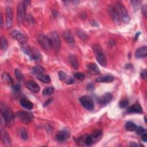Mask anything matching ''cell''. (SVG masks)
Masks as SVG:
<instances>
[{
	"mask_svg": "<svg viewBox=\"0 0 147 147\" xmlns=\"http://www.w3.org/2000/svg\"><path fill=\"white\" fill-rule=\"evenodd\" d=\"M11 36L13 38L17 40L22 44H24L27 40L26 36L17 30H13V31H11Z\"/></svg>",
	"mask_w": 147,
	"mask_h": 147,
	"instance_id": "cell-11",
	"label": "cell"
},
{
	"mask_svg": "<svg viewBox=\"0 0 147 147\" xmlns=\"http://www.w3.org/2000/svg\"><path fill=\"white\" fill-rule=\"evenodd\" d=\"M129 105V102L127 99H123L120 101V102L119 103V106L122 108V109H124L126 108V107H127Z\"/></svg>",
	"mask_w": 147,
	"mask_h": 147,
	"instance_id": "cell-38",
	"label": "cell"
},
{
	"mask_svg": "<svg viewBox=\"0 0 147 147\" xmlns=\"http://www.w3.org/2000/svg\"><path fill=\"white\" fill-rule=\"evenodd\" d=\"M107 11L113 20V22L115 24H119L121 22V20L118 14V13L115 7V6L110 5L107 7Z\"/></svg>",
	"mask_w": 147,
	"mask_h": 147,
	"instance_id": "cell-10",
	"label": "cell"
},
{
	"mask_svg": "<svg viewBox=\"0 0 147 147\" xmlns=\"http://www.w3.org/2000/svg\"><path fill=\"white\" fill-rule=\"evenodd\" d=\"M2 80L3 82L6 83H8V84L13 83V79L11 77L7 72H3L2 74Z\"/></svg>",
	"mask_w": 147,
	"mask_h": 147,
	"instance_id": "cell-27",
	"label": "cell"
},
{
	"mask_svg": "<svg viewBox=\"0 0 147 147\" xmlns=\"http://www.w3.org/2000/svg\"><path fill=\"white\" fill-rule=\"evenodd\" d=\"M76 35L82 40L83 41H86L88 38V35L85 33L84 31H83V30L80 29H77L75 31Z\"/></svg>",
	"mask_w": 147,
	"mask_h": 147,
	"instance_id": "cell-26",
	"label": "cell"
},
{
	"mask_svg": "<svg viewBox=\"0 0 147 147\" xmlns=\"http://www.w3.org/2000/svg\"><path fill=\"white\" fill-rule=\"evenodd\" d=\"M147 55V47L144 46L137 49L135 52V56L137 58L141 59L145 57Z\"/></svg>",
	"mask_w": 147,
	"mask_h": 147,
	"instance_id": "cell-19",
	"label": "cell"
},
{
	"mask_svg": "<svg viewBox=\"0 0 147 147\" xmlns=\"http://www.w3.org/2000/svg\"><path fill=\"white\" fill-rule=\"evenodd\" d=\"M49 37L51 41L52 49L56 53L59 52L61 46V42L59 34L56 32H52L50 33Z\"/></svg>",
	"mask_w": 147,
	"mask_h": 147,
	"instance_id": "cell-3",
	"label": "cell"
},
{
	"mask_svg": "<svg viewBox=\"0 0 147 147\" xmlns=\"http://www.w3.org/2000/svg\"><path fill=\"white\" fill-rule=\"evenodd\" d=\"M45 72V69L44 68L40 65H37V66H35L33 68H32L31 69V72L33 75H36V76L38 75H40L41 74H44Z\"/></svg>",
	"mask_w": 147,
	"mask_h": 147,
	"instance_id": "cell-24",
	"label": "cell"
},
{
	"mask_svg": "<svg viewBox=\"0 0 147 147\" xmlns=\"http://www.w3.org/2000/svg\"><path fill=\"white\" fill-rule=\"evenodd\" d=\"M54 92V88L53 87H47L45 88L42 91V94L44 95H51Z\"/></svg>",
	"mask_w": 147,
	"mask_h": 147,
	"instance_id": "cell-33",
	"label": "cell"
},
{
	"mask_svg": "<svg viewBox=\"0 0 147 147\" xmlns=\"http://www.w3.org/2000/svg\"><path fill=\"white\" fill-rule=\"evenodd\" d=\"M68 61L70 64V65L72 66V68H74L75 69H78L79 68V63L77 60L76 57L72 54H69L68 57Z\"/></svg>",
	"mask_w": 147,
	"mask_h": 147,
	"instance_id": "cell-20",
	"label": "cell"
},
{
	"mask_svg": "<svg viewBox=\"0 0 147 147\" xmlns=\"http://www.w3.org/2000/svg\"><path fill=\"white\" fill-rule=\"evenodd\" d=\"M79 102L82 106L88 111H92L94 109V103L92 99L87 95H84L79 98Z\"/></svg>",
	"mask_w": 147,
	"mask_h": 147,
	"instance_id": "cell-7",
	"label": "cell"
},
{
	"mask_svg": "<svg viewBox=\"0 0 147 147\" xmlns=\"http://www.w3.org/2000/svg\"><path fill=\"white\" fill-rule=\"evenodd\" d=\"M36 77L40 81H41L42 82H44L45 83H49L51 82L50 77L48 75H46V74H44L38 75Z\"/></svg>",
	"mask_w": 147,
	"mask_h": 147,
	"instance_id": "cell-28",
	"label": "cell"
},
{
	"mask_svg": "<svg viewBox=\"0 0 147 147\" xmlns=\"http://www.w3.org/2000/svg\"><path fill=\"white\" fill-rule=\"evenodd\" d=\"M137 127V125L134 123L130 122V121L126 122L125 124V129L127 131H130L135 130L136 129Z\"/></svg>",
	"mask_w": 147,
	"mask_h": 147,
	"instance_id": "cell-30",
	"label": "cell"
},
{
	"mask_svg": "<svg viewBox=\"0 0 147 147\" xmlns=\"http://www.w3.org/2000/svg\"><path fill=\"white\" fill-rule=\"evenodd\" d=\"M94 84H92V83L88 84L87 85V89L88 90H92V89H94Z\"/></svg>",
	"mask_w": 147,
	"mask_h": 147,
	"instance_id": "cell-44",
	"label": "cell"
},
{
	"mask_svg": "<svg viewBox=\"0 0 147 147\" xmlns=\"http://www.w3.org/2000/svg\"><path fill=\"white\" fill-rule=\"evenodd\" d=\"M13 23V11L11 7L9 6L6 8V25L7 29L11 28Z\"/></svg>",
	"mask_w": 147,
	"mask_h": 147,
	"instance_id": "cell-12",
	"label": "cell"
},
{
	"mask_svg": "<svg viewBox=\"0 0 147 147\" xmlns=\"http://www.w3.org/2000/svg\"><path fill=\"white\" fill-rule=\"evenodd\" d=\"M74 77L79 80H82L84 79L85 75L82 72H76L74 74Z\"/></svg>",
	"mask_w": 147,
	"mask_h": 147,
	"instance_id": "cell-36",
	"label": "cell"
},
{
	"mask_svg": "<svg viewBox=\"0 0 147 147\" xmlns=\"http://www.w3.org/2000/svg\"><path fill=\"white\" fill-rule=\"evenodd\" d=\"M87 68L89 69V71L94 74H99L100 71H99V67H98V65L94 63H89L88 64H87Z\"/></svg>",
	"mask_w": 147,
	"mask_h": 147,
	"instance_id": "cell-25",
	"label": "cell"
},
{
	"mask_svg": "<svg viewBox=\"0 0 147 147\" xmlns=\"http://www.w3.org/2000/svg\"><path fill=\"white\" fill-rule=\"evenodd\" d=\"M69 136H70L69 131H68L67 130H63L57 132L55 138L58 142H61L66 141L69 137Z\"/></svg>",
	"mask_w": 147,
	"mask_h": 147,
	"instance_id": "cell-14",
	"label": "cell"
},
{
	"mask_svg": "<svg viewBox=\"0 0 147 147\" xmlns=\"http://www.w3.org/2000/svg\"><path fill=\"white\" fill-rule=\"evenodd\" d=\"M13 90L15 92H18L20 90V85L19 84H15L13 86Z\"/></svg>",
	"mask_w": 147,
	"mask_h": 147,
	"instance_id": "cell-40",
	"label": "cell"
},
{
	"mask_svg": "<svg viewBox=\"0 0 147 147\" xmlns=\"http://www.w3.org/2000/svg\"><path fill=\"white\" fill-rule=\"evenodd\" d=\"M66 80H66V83L67 84H71L74 82V80L71 78H69L68 79H67Z\"/></svg>",
	"mask_w": 147,
	"mask_h": 147,
	"instance_id": "cell-42",
	"label": "cell"
},
{
	"mask_svg": "<svg viewBox=\"0 0 147 147\" xmlns=\"http://www.w3.org/2000/svg\"><path fill=\"white\" fill-rule=\"evenodd\" d=\"M14 117L11 109L5 103H1V122L7 126H11L14 122Z\"/></svg>",
	"mask_w": 147,
	"mask_h": 147,
	"instance_id": "cell-1",
	"label": "cell"
},
{
	"mask_svg": "<svg viewBox=\"0 0 147 147\" xmlns=\"http://www.w3.org/2000/svg\"><path fill=\"white\" fill-rule=\"evenodd\" d=\"M63 37L65 41L71 45H74L75 44L74 37L69 30H65L63 33Z\"/></svg>",
	"mask_w": 147,
	"mask_h": 147,
	"instance_id": "cell-16",
	"label": "cell"
},
{
	"mask_svg": "<svg viewBox=\"0 0 147 147\" xmlns=\"http://www.w3.org/2000/svg\"><path fill=\"white\" fill-rule=\"evenodd\" d=\"M15 117L20 118L21 121L25 123H29L33 119V114L26 111L17 112L15 114Z\"/></svg>",
	"mask_w": 147,
	"mask_h": 147,
	"instance_id": "cell-9",
	"label": "cell"
},
{
	"mask_svg": "<svg viewBox=\"0 0 147 147\" xmlns=\"http://www.w3.org/2000/svg\"><path fill=\"white\" fill-rule=\"evenodd\" d=\"M1 137L3 144L6 146H10L11 144L10 137L5 129L1 128Z\"/></svg>",
	"mask_w": 147,
	"mask_h": 147,
	"instance_id": "cell-15",
	"label": "cell"
},
{
	"mask_svg": "<svg viewBox=\"0 0 147 147\" xmlns=\"http://www.w3.org/2000/svg\"><path fill=\"white\" fill-rule=\"evenodd\" d=\"M113 95L110 93H106L103 95L99 97L97 99L98 103L102 106H105L107 105L112 99Z\"/></svg>",
	"mask_w": 147,
	"mask_h": 147,
	"instance_id": "cell-13",
	"label": "cell"
},
{
	"mask_svg": "<svg viewBox=\"0 0 147 147\" xmlns=\"http://www.w3.org/2000/svg\"><path fill=\"white\" fill-rule=\"evenodd\" d=\"M20 105L24 108L27 110H32L33 108V104L28 99L24 98L20 100Z\"/></svg>",
	"mask_w": 147,
	"mask_h": 147,
	"instance_id": "cell-21",
	"label": "cell"
},
{
	"mask_svg": "<svg viewBox=\"0 0 147 147\" xmlns=\"http://www.w3.org/2000/svg\"><path fill=\"white\" fill-rule=\"evenodd\" d=\"M19 135L21 138L23 140H27L29 138V135L27 131L25 129H21L19 130Z\"/></svg>",
	"mask_w": 147,
	"mask_h": 147,
	"instance_id": "cell-31",
	"label": "cell"
},
{
	"mask_svg": "<svg viewBox=\"0 0 147 147\" xmlns=\"http://www.w3.org/2000/svg\"><path fill=\"white\" fill-rule=\"evenodd\" d=\"M26 87L31 92L37 93L40 91L39 86L34 81L29 80L26 82L25 83Z\"/></svg>",
	"mask_w": 147,
	"mask_h": 147,
	"instance_id": "cell-17",
	"label": "cell"
},
{
	"mask_svg": "<svg viewBox=\"0 0 147 147\" xmlns=\"http://www.w3.org/2000/svg\"><path fill=\"white\" fill-rule=\"evenodd\" d=\"M91 134L95 142L97 140L100 138V137H102V132L100 130H96L94 131H93Z\"/></svg>",
	"mask_w": 147,
	"mask_h": 147,
	"instance_id": "cell-32",
	"label": "cell"
},
{
	"mask_svg": "<svg viewBox=\"0 0 147 147\" xmlns=\"http://www.w3.org/2000/svg\"><path fill=\"white\" fill-rule=\"evenodd\" d=\"M52 98H50V99H48V100L45 102V103L44 104V106H48V105L52 102Z\"/></svg>",
	"mask_w": 147,
	"mask_h": 147,
	"instance_id": "cell-47",
	"label": "cell"
},
{
	"mask_svg": "<svg viewBox=\"0 0 147 147\" xmlns=\"http://www.w3.org/2000/svg\"><path fill=\"white\" fill-rule=\"evenodd\" d=\"M22 51L28 55L29 57L34 61H37L41 59V53L39 51L35 48H31L28 45L23 44Z\"/></svg>",
	"mask_w": 147,
	"mask_h": 147,
	"instance_id": "cell-4",
	"label": "cell"
},
{
	"mask_svg": "<svg viewBox=\"0 0 147 147\" xmlns=\"http://www.w3.org/2000/svg\"><path fill=\"white\" fill-rule=\"evenodd\" d=\"M131 5L135 11L138 10L141 5V1H131Z\"/></svg>",
	"mask_w": 147,
	"mask_h": 147,
	"instance_id": "cell-35",
	"label": "cell"
},
{
	"mask_svg": "<svg viewBox=\"0 0 147 147\" xmlns=\"http://www.w3.org/2000/svg\"><path fill=\"white\" fill-rule=\"evenodd\" d=\"M130 145L131 146H133V147H134V146H142V145L137 144H136V143L134 142H130Z\"/></svg>",
	"mask_w": 147,
	"mask_h": 147,
	"instance_id": "cell-46",
	"label": "cell"
},
{
	"mask_svg": "<svg viewBox=\"0 0 147 147\" xmlns=\"http://www.w3.org/2000/svg\"><path fill=\"white\" fill-rule=\"evenodd\" d=\"M82 142L86 146H91L94 142H95V141L91 134H86L82 138Z\"/></svg>",
	"mask_w": 147,
	"mask_h": 147,
	"instance_id": "cell-23",
	"label": "cell"
},
{
	"mask_svg": "<svg viewBox=\"0 0 147 147\" xmlns=\"http://www.w3.org/2000/svg\"><path fill=\"white\" fill-rule=\"evenodd\" d=\"M14 73H15V76L17 79V80H18L19 81H23L24 80V75L18 69H16Z\"/></svg>",
	"mask_w": 147,
	"mask_h": 147,
	"instance_id": "cell-34",
	"label": "cell"
},
{
	"mask_svg": "<svg viewBox=\"0 0 147 147\" xmlns=\"http://www.w3.org/2000/svg\"><path fill=\"white\" fill-rule=\"evenodd\" d=\"M142 11L143 14L145 16V17H146V5H144L142 7Z\"/></svg>",
	"mask_w": 147,
	"mask_h": 147,
	"instance_id": "cell-45",
	"label": "cell"
},
{
	"mask_svg": "<svg viewBox=\"0 0 147 147\" xmlns=\"http://www.w3.org/2000/svg\"><path fill=\"white\" fill-rule=\"evenodd\" d=\"M115 7L118 13L120 20H121L124 23L128 24L130 21V17L125 7L121 3L117 2Z\"/></svg>",
	"mask_w": 147,
	"mask_h": 147,
	"instance_id": "cell-5",
	"label": "cell"
},
{
	"mask_svg": "<svg viewBox=\"0 0 147 147\" xmlns=\"http://www.w3.org/2000/svg\"><path fill=\"white\" fill-rule=\"evenodd\" d=\"M127 112L129 113H142V109L138 103H136L127 109Z\"/></svg>",
	"mask_w": 147,
	"mask_h": 147,
	"instance_id": "cell-18",
	"label": "cell"
},
{
	"mask_svg": "<svg viewBox=\"0 0 147 147\" xmlns=\"http://www.w3.org/2000/svg\"><path fill=\"white\" fill-rule=\"evenodd\" d=\"M1 28H2L3 24V17H2V14H1Z\"/></svg>",
	"mask_w": 147,
	"mask_h": 147,
	"instance_id": "cell-48",
	"label": "cell"
},
{
	"mask_svg": "<svg viewBox=\"0 0 147 147\" xmlns=\"http://www.w3.org/2000/svg\"><path fill=\"white\" fill-rule=\"evenodd\" d=\"M40 45L45 50L52 49L49 37L44 34H40L37 38Z\"/></svg>",
	"mask_w": 147,
	"mask_h": 147,
	"instance_id": "cell-8",
	"label": "cell"
},
{
	"mask_svg": "<svg viewBox=\"0 0 147 147\" xmlns=\"http://www.w3.org/2000/svg\"><path fill=\"white\" fill-rule=\"evenodd\" d=\"M92 48L98 63L101 66L106 67L107 64V60L101 47L99 44H95Z\"/></svg>",
	"mask_w": 147,
	"mask_h": 147,
	"instance_id": "cell-2",
	"label": "cell"
},
{
	"mask_svg": "<svg viewBox=\"0 0 147 147\" xmlns=\"http://www.w3.org/2000/svg\"><path fill=\"white\" fill-rule=\"evenodd\" d=\"M30 2L29 1H24L18 3L17 6V20L21 22L25 18V10L27 6L30 4Z\"/></svg>",
	"mask_w": 147,
	"mask_h": 147,
	"instance_id": "cell-6",
	"label": "cell"
},
{
	"mask_svg": "<svg viewBox=\"0 0 147 147\" xmlns=\"http://www.w3.org/2000/svg\"><path fill=\"white\" fill-rule=\"evenodd\" d=\"M141 78L144 80H146V79L147 74H146V69H144V70H142L141 71Z\"/></svg>",
	"mask_w": 147,
	"mask_h": 147,
	"instance_id": "cell-41",
	"label": "cell"
},
{
	"mask_svg": "<svg viewBox=\"0 0 147 147\" xmlns=\"http://www.w3.org/2000/svg\"><path fill=\"white\" fill-rule=\"evenodd\" d=\"M0 42H1V47L2 50L3 52H5L8 47V43L6 38L3 36H1L0 38Z\"/></svg>",
	"mask_w": 147,
	"mask_h": 147,
	"instance_id": "cell-29",
	"label": "cell"
},
{
	"mask_svg": "<svg viewBox=\"0 0 147 147\" xmlns=\"http://www.w3.org/2000/svg\"><path fill=\"white\" fill-rule=\"evenodd\" d=\"M135 130L136 131V133L139 135H142L143 133L146 132L145 129L143 127H141V126H139L138 127H137V128Z\"/></svg>",
	"mask_w": 147,
	"mask_h": 147,
	"instance_id": "cell-39",
	"label": "cell"
},
{
	"mask_svg": "<svg viewBox=\"0 0 147 147\" xmlns=\"http://www.w3.org/2000/svg\"><path fill=\"white\" fill-rule=\"evenodd\" d=\"M141 137H142V140L143 141H144L145 142H146L147 141V134H146V133L145 132L144 133H143L142 135H141Z\"/></svg>",
	"mask_w": 147,
	"mask_h": 147,
	"instance_id": "cell-43",
	"label": "cell"
},
{
	"mask_svg": "<svg viewBox=\"0 0 147 147\" xmlns=\"http://www.w3.org/2000/svg\"><path fill=\"white\" fill-rule=\"evenodd\" d=\"M58 76H59V79L61 81L65 80L67 79V74L63 71H59L58 72Z\"/></svg>",
	"mask_w": 147,
	"mask_h": 147,
	"instance_id": "cell-37",
	"label": "cell"
},
{
	"mask_svg": "<svg viewBox=\"0 0 147 147\" xmlns=\"http://www.w3.org/2000/svg\"><path fill=\"white\" fill-rule=\"evenodd\" d=\"M114 79V77L111 75H103L98 77L96 81L99 83H109L113 82Z\"/></svg>",
	"mask_w": 147,
	"mask_h": 147,
	"instance_id": "cell-22",
	"label": "cell"
}]
</instances>
